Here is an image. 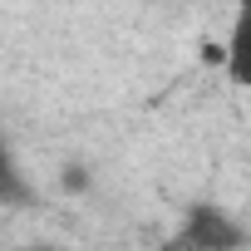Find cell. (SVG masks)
<instances>
[{
  "mask_svg": "<svg viewBox=\"0 0 251 251\" xmlns=\"http://www.w3.org/2000/svg\"><path fill=\"white\" fill-rule=\"evenodd\" d=\"M173 246H187V251H226V246H246V231L231 217H222L217 207H192L187 222L177 226Z\"/></svg>",
  "mask_w": 251,
  "mask_h": 251,
  "instance_id": "1",
  "label": "cell"
},
{
  "mask_svg": "<svg viewBox=\"0 0 251 251\" xmlns=\"http://www.w3.org/2000/svg\"><path fill=\"white\" fill-rule=\"evenodd\" d=\"M226 79L236 89H251V0H236V20L226 35Z\"/></svg>",
  "mask_w": 251,
  "mask_h": 251,
  "instance_id": "2",
  "label": "cell"
},
{
  "mask_svg": "<svg viewBox=\"0 0 251 251\" xmlns=\"http://www.w3.org/2000/svg\"><path fill=\"white\" fill-rule=\"evenodd\" d=\"M30 192H25V182L15 177V163H10V153H5V143H0V202H25Z\"/></svg>",
  "mask_w": 251,
  "mask_h": 251,
  "instance_id": "3",
  "label": "cell"
},
{
  "mask_svg": "<svg viewBox=\"0 0 251 251\" xmlns=\"http://www.w3.org/2000/svg\"><path fill=\"white\" fill-rule=\"evenodd\" d=\"M59 5H84V0H59Z\"/></svg>",
  "mask_w": 251,
  "mask_h": 251,
  "instance_id": "4",
  "label": "cell"
}]
</instances>
